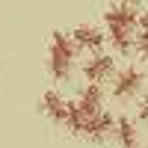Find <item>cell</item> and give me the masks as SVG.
I'll return each instance as SVG.
<instances>
[{
  "instance_id": "1",
  "label": "cell",
  "mask_w": 148,
  "mask_h": 148,
  "mask_svg": "<svg viewBox=\"0 0 148 148\" xmlns=\"http://www.w3.org/2000/svg\"><path fill=\"white\" fill-rule=\"evenodd\" d=\"M139 12L125 3H113L104 12V24H107V42L116 47V53H127L133 47V30H136Z\"/></svg>"
},
{
  "instance_id": "2",
  "label": "cell",
  "mask_w": 148,
  "mask_h": 148,
  "mask_svg": "<svg viewBox=\"0 0 148 148\" xmlns=\"http://www.w3.org/2000/svg\"><path fill=\"white\" fill-rule=\"evenodd\" d=\"M74 56H77V47H74L68 33H53L51 42H47V68L56 80H68L74 74Z\"/></svg>"
},
{
  "instance_id": "3",
  "label": "cell",
  "mask_w": 148,
  "mask_h": 148,
  "mask_svg": "<svg viewBox=\"0 0 148 148\" xmlns=\"http://www.w3.org/2000/svg\"><path fill=\"white\" fill-rule=\"evenodd\" d=\"M142 83H145L142 68L127 65V68H121V71L113 74V95L116 98H130V95H136L142 89Z\"/></svg>"
},
{
  "instance_id": "4",
  "label": "cell",
  "mask_w": 148,
  "mask_h": 148,
  "mask_svg": "<svg viewBox=\"0 0 148 148\" xmlns=\"http://www.w3.org/2000/svg\"><path fill=\"white\" fill-rule=\"evenodd\" d=\"M68 36H71L74 47L89 51V53H101V47H104V42H107V33H104L101 27H95V24H80V27H74Z\"/></svg>"
},
{
  "instance_id": "5",
  "label": "cell",
  "mask_w": 148,
  "mask_h": 148,
  "mask_svg": "<svg viewBox=\"0 0 148 148\" xmlns=\"http://www.w3.org/2000/svg\"><path fill=\"white\" fill-rule=\"evenodd\" d=\"M83 77L89 80L92 86H98V83H104L107 77H113L116 74V62H113V56L110 53H92L89 59L83 62Z\"/></svg>"
},
{
  "instance_id": "6",
  "label": "cell",
  "mask_w": 148,
  "mask_h": 148,
  "mask_svg": "<svg viewBox=\"0 0 148 148\" xmlns=\"http://www.w3.org/2000/svg\"><path fill=\"white\" fill-rule=\"evenodd\" d=\"M113 125H116V116L107 113V110H101V113H95L83 121V136L89 139H107L110 133H113Z\"/></svg>"
},
{
  "instance_id": "7",
  "label": "cell",
  "mask_w": 148,
  "mask_h": 148,
  "mask_svg": "<svg viewBox=\"0 0 148 148\" xmlns=\"http://www.w3.org/2000/svg\"><path fill=\"white\" fill-rule=\"evenodd\" d=\"M74 107L80 110V116L83 119H89V116H95V113H101L104 110V98H101V89H98V86H86V89L74 98Z\"/></svg>"
},
{
  "instance_id": "8",
  "label": "cell",
  "mask_w": 148,
  "mask_h": 148,
  "mask_svg": "<svg viewBox=\"0 0 148 148\" xmlns=\"http://www.w3.org/2000/svg\"><path fill=\"white\" fill-rule=\"evenodd\" d=\"M42 113L51 119V121H65V113H68V101L56 89H47L42 95Z\"/></svg>"
},
{
  "instance_id": "9",
  "label": "cell",
  "mask_w": 148,
  "mask_h": 148,
  "mask_svg": "<svg viewBox=\"0 0 148 148\" xmlns=\"http://www.w3.org/2000/svg\"><path fill=\"white\" fill-rule=\"evenodd\" d=\"M113 133L121 148H136V125L127 119V116H119L116 125H113Z\"/></svg>"
},
{
  "instance_id": "10",
  "label": "cell",
  "mask_w": 148,
  "mask_h": 148,
  "mask_svg": "<svg viewBox=\"0 0 148 148\" xmlns=\"http://www.w3.org/2000/svg\"><path fill=\"white\" fill-rule=\"evenodd\" d=\"M83 116H80V110L74 107V101H68V113H65V127L71 133H83Z\"/></svg>"
},
{
  "instance_id": "11",
  "label": "cell",
  "mask_w": 148,
  "mask_h": 148,
  "mask_svg": "<svg viewBox=\"0 0 148 148\" xmlns=\"http://www.w3.org/2000/svg\"><path fill=\"white\" fill-rule=\"evenodd\" d=\"M133 39H136V51H139V56L148 59V33H136Z\"/></svg>"
},
{
  "instance_id": "12",
  "label": "cell",
  "mask_w": 148,
  "mask_h": 148,
  "mask_svg": "<svg viewBox=\"0 0 148 148\" xmlns=\"http://www.w3.org/2000/svg\"><path fill=\"white\" fill-rule=\"evenodd\" d=\"M136 27H139V33H148V12H142V15H139Z\"/></svg>"
},
{
  "instance_id": "13",
  "label": "cell",
  "mask_w": 148,
  "mask_h": 148,
  "mask_svg": "<svg viewBox=\"0 0 148 148\" xmlns=\"http://www.w3.org/2000/svg\"><path fill=\"white\" fill-rule=\"evenodd\" d=\"M139 119H145V121H148V95L139 101Z\"/></svg>"
},
{
  "instance_id": "14",
  "label": "cell",
  "mask_w": 148,
  "mask_h": 148,
  "mask_svg": "<svg viewBox=\"0 0 148 148\" xmlns=\"http://www.w3.org/2000/svg\"><path fill=\"white\" fill-rule=\"evenodd\" d=\"M119 3H125V6H133V9H136V3H139V0H119Z\"/></svg>"
}]
</instances>
